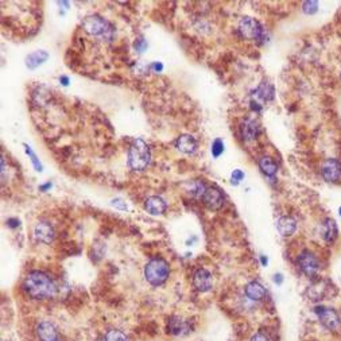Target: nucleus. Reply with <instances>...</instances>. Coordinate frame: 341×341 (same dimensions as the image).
Instances as JSON below:
<instances>
[{"instance_id":"obj_1","label":"nucleus","mask_w":341,"mask_h":341,"mask_svg":"<svg viewBox=\"0 0 341 341\" xmlns=\"http://www.w3.org/2000/svg\"><path fill=\"white\" fill-rule=\"evenodd\" d=\"M23 289L33 299L53 298L57 291L54 281L42 271H31L23 281Z\"/></svg>"},{"instance_id":"obj_2","label":"nucleus","mask_w":341,"mask_h":341,"mask_svg":"<svg viewBox=\"0 0 341 341\" xmlns=\"http://www.w3.org/2000/svg\"><path fill=\"white\" fill-rule=\"evenodd\" d=\"M170 267L163 258H152L144 267V278L152 286H160L167 281Z\"/></svg>"},{"instance_id":"obj_3","label":"nucleus","mask_w":341,"mask_h":341,"mask_svg":"<svg viewBox=\"0 0 341 341\" xmlns=\"http://www.w3.org/2000/svg\"><path fill=\"white\" fill-rule=\"evenodd\" d=\"M151 159V152L147 143L142 139L134 140L128 151V164L135 172H143Z\"/></svg>"},{"instance_id":"obj_4","label":"nucleus","mask_w":341,"mask_h":341,"mask_svg":"<svg viewBox=\"0 0 341 341\" xmlns=\"http://www.w3.org/2000/svg\"><path fill=\"white\" fill-rule=\"evenodd\" d=\"M82 29L92 37H99V38L112 39L114 37V27L110 22L106 21L104 18L99 15H89L82 21Z\"/></svg>"},{"instance_id":"obj_5","label":"nucleus","mask_w":341,"mask_h":341,"mask_svg":"<svg viewBox=\"0 0 341 341\" xmlns=\"http://www.w3.org/2000/svg\"><path fill=\"white\" fill-rule=\"evenodd\" d=\"M318 320L322 324V326H325L329 330H337L340 328L341 320L337 312L332 308H326V306H317L314 309Z\"/></svg>"},{"instance_id":"obj_6","label":"nucleus","mask_w":341,"mask_h":341,"mask_svg":"<svg viewBox=\"0 0 341 341\" xmlns=\"http://www.w3.org/2000/svg\"><path fill=\"white\" fill-rule=\"evenodd\" d=\"M239 33L241 37L249 41H255L262 37V26L261 23L251 17L243 18L239 23Z\"/></svg>"},{"instance_id":"obj_7","label":"nucleus","mask_w":341,"mask_h":341,"mask_svg":"<svg viewBox=\"0 0 341 341\" xmlns=\"http://www.w3.org/2000/svg\"><path fill=\"white\" fill-rule=\"evenodd\" d=\"M298 266L306 277H316L320 271V263L316 255L310 251H303L298 257Z\"/></svg>"},{"instance_id":"obj_8","label":"nucleus","mask_w":341,"mask_h":341,"mask_svg":"<svg viewBox=\"0 0 341 341\" xmlns=\"http://www.w3.org/2000/svg\"><path fill=\"white\" fill-rule=\"evenodd\" d=\"M321 173L325 181L338 182L341 180V163L337 159L329 158L322 163Z\"/></svg>"},{"instance_id":"obj_9","label":"nucleus","mask_w":341,"mask_h":341,"mask_svg":"<svg viewBox=\"0 0 341 341\" xmlns=\"http://www.w3.org/2000/svg\"><path fill=\"white\" fill-rule=\"evenodd\" d=\"M202 202L209 211H217V209L223 207L224 196L216 188H207L205 193L202 196Z\"/></svg>"},{"instance_id":"obj_10","label":"nucleus","mask_w":341,"mask_h":341,"mask_svg":"<svg viewBox=\"0 0 341 341\" xmlns=\"http://www.w3.org/2000/svg\"><path fill=\"white\" fill-rule=\"evenodd\" d=\"M193 285L201 293H207V291L212 290V287H213L212 274L208 270L198 269L193 275Z\"/></svg>"},{"instance_id":"obj_11","label":"nucleus","mask_w":341,"mask_h":341,"mask_svg":"<svg viewBox=\"0 0 341 341\" xmlns=\"http://www.w3.org/2000/svg\"><path fill=\"white\" fill-rule=\"evenodd\" d=\"M35 333L39 341H59V334L57 329L49 321H42L37 325Z\"/></svg>"},{"instance_id":"obj_12","label":"nucleus","mask_w":341,"mask_h":341,"mask_svg":"<svg viewBox=\"0 0 341 341\" xmlns=\"http://www.w3.org/2000/svg\"><path fill=\"white\" fill-rule=\"evenodd\" d=\"M34 236L43 244H50L51 241L54 240V229L47 221H39L34 227Z\"/></svg>"},{"instance_id":"obj_13","label":"nucleus","mask_w":341,"mask_h":341,"mask_svg":"<svg viewBox=\"0 0 341 341\" xmlns=\"http://www.w3.org/2000/svg\"><path fill=\"white\" fill-rule=\"evenodd\" d=\"M144 208H146V211L152 216H159L163 215L164 211H166V202L162 200L158 196H151V197H148L144 202Z\"/></svg>"},{"instance_id":"obj_14","label":"nucleus","mask_w":341,"mask_h":341,"mask_svg":"<svg viewBox=\"0 0 341 341\" xmlns=\"http://www.w3.org/2000/svg\"><path fill=\"white\" fill-rule=\"evenodd\" d=\"M321 236L326 243H333L337 239L338 235V229H337V224L333 219L324 220V223L321 224Z\"/></svg>"},{"instance_id":"obj_15","label":"nucleus","mask_w":341,"mask_h":341,"mask_svg":"<svg viewBox=\"0 0 341 341\" xmlns=\"http://www.w3.org/2000/svg\"><path fill=\"white\" fill-rule=\"evenodd\" d=\"M176 147L185 154H193L197 150V140L194 139V136L192 135H182L178 138Z\"/></svg>"},{"instance_id":"obj_16","label":"nucleus","mask_w":341,"mask_h":341,"mask_svg":"<svg viewBox=\"0 0 341 341\" xmlns=\"http://www.w3.org/2000/svg\"><path fill=\"white\" fill-rule=\"evenodd\" d=\"M277 228L282 236H291L297 229V221L291 216H282L277 223Z\"/></svg>"},{"instance_id":"obj_17","label":"nucleus","mask_w":341,"mask_h":341,"mask_svg":"<svg viewBox=\"0 0 341 341\" xmlns=\"http://www.w3.org/2000/svg\"><path fill=\"white\" fill-rule=\"evenodd\" d=\"M266 289L258 281H252L245 286V295L252 301H262L266 297Z\"/></svg>"},{"instance_id":"obj_18","label":"nucleus","mask_w":341,"mask_h":341,"mask_svg":"<svg viewBox=\"0 0 341 341\" xmlns=\"http://www.w3.org/2000/svg\"><path fill=\"white\" fill-rule=\"evenodd\" d=\"M240 130L243 139L247 140V142L255 139L258 136V134H259V126H258L253 120H249V119H247V120H244V122L241 123Z\"/></svg>"},{"instance_id":"obj_19","label":"nucleus","mask_w":341,"mask_h":341,"mask_svg":"<svg viewBox=\"0 0 341 341\" xmlns=\"http://www.w3.org/2000/svg\"><path fill=\"white\" fill-rule=\"evenodd\" d=\"M49 58V54H47V51L45 50H37L31 53V54L27 55V58H26V66L34 70L35 67H38L39 65H42L46 59Z\"/></svg>"},{"instance_id":"obj_20","label":"nucleus","mask_w":341,"mask_h":341,"mask_svg":"<svg viewBox=\"0 0 341 341\" xmlns=\"http://www.w3.org/2000/svg\"><path fill=\"white\" fill-rule=\"evenodd\" d=\"M259 167L269 177H273L278 172V166L273 160V158H270V156H262L261 160H259Z\"/></svg>"},{"instance_id":"obj_21","label":"nucleus","mask_w":341,"mask_h":341,"mask_svg":"<svg viewBox=\"0 0 341 341\" xmlns=\"http://www.w3.org/2000/svg\"><path fill=\"white\" fill-rule=\"evenodd\" d=\"M205 185H204V182L198 181V180H194V181H190L186 184V192L192 196V197L196 198H202L204 193H205Z\"/></svg>"},{"instance_id":"obj_22","label":"nucleus","mask_w":341,"mask_h":341,"mask_svg":"<svg viewBox=\"0 0 341 341\" xmlns=\"http://www.w3.org/2000/svg\"><path fill=\"white\" fill-rule=\"evenodd\" d=\"M189 325L186 324L185 321H182L181 318L173 317L168 320V330L173 333V334H182L184 330H188Z\"/></svg>"},{"instance_id":"obj_23","label":"nucleus","mask_w":341,"mask_h":341,"mask_svg":"<svg viewBox=\"0 0 341 341\" xmlns=\"http://www.w3.org/2000/svg\"><path fill=\"white\" fill-rule=\"evenodd\" d=\"M104 341H128V337L126 336V333H123L122 330L118 329H110L108 332L104 334Z\"/></svg>"},{"instance_id":"obj_24","label":"nucleus","mask_w":341,"mask_h":341,"mask_svg":"<svg viewBox=\"0 0 341 341\" xmlns=\"http://www.w3.org/2000/svg\"><path fill=\"white\" fill-rule=\"evenodd\" d=\"M23 147H25V151L26 154L30 156V159H31V162H33L34 164V168L37 170V172H42V164H41V162H39V159L37 158V155H35V152L31 150V147H30L29 144H23Z\"/></svg>"},{"instance_id":"obj_25","label":"nucleus","mask_w":341,"mask_h":341,"mask_svg":"<svg viewBox=\"0 0 341 341\" xmlns=\"http://www.w3.org/2000/svg\"><path fill=\"white\" fill-rule=\"evenodd\" d=\"M302 10L305 14L312 15V14L317 13V10H318V3H317V2H313V0H310V2H303Z\"/></svg>"},{"instance_id":"obj_26","label":"nucleus","mask_w":341,"mask_h":341,"mask_svg":"<svg viewBox=\"0 0 341 341\" xmlns=\"http://www.w3.org/2000/svg\"><path fill=\"white\" fill-rule=\"evenodd\" d=\"M224 151V143L221 139H216L212 144V155L215 156V158H219Z\"/></svg>"},{"instance_id":"obj_27","label":"nucleus","mask_w":341,"mask_h":341,"mask_svg":"<svg viewBox=\"0 0 341 341\" xmlns=\"http://www.w3.org/2000/svg\"><path fill=\"white\" fill-rule=\"evenodd\" d=\"M241 180H244V173L241 172V170H233V173H232V184H235L237 185Z\"/></svg>"},{"instance_id":"obj_28","label":"nucleus","mask_w":341,"mask_h":341,"mask_svg":"<svg viewBox=\"0 0 341 341\" xmlns=\"http://www.w3.org/2000/svg\"><path fill=\"white\" fill-rule=\"evenodd\" d=\"M134 46H135V49H136V51L143 53V51L147 49V42H146L143 38H138L136 41H135Z\"/></svg>"},{"instance_id":"obj_29","label":"nucleus","mask_w":341,"mask_h":341,"mask_svg":"<svg viewBox=\"0 0 341 341\" xmlns=\"http://www.w3.org/2000/svg\"><path fill=\"white\" fill-rule=\"evenodd\" d=\"M249 341H270V338L266 333L258 332V333H255L252 337H251V340Z\"/></svg>"},{"instance_id":"obj_30","label":"nucleus","mask_w":341,"mask_h":341,"mask_svg":"<svg viewBox=\"0 0 341 341\" xmlns=\"http://www.w3.org/2000/svg\"><path fill=\"white\" fill-rule=\"evenodd\" d=\"M112 205H114V207H116V208H119V209H122V211H126V209H127L126 204H124L122 200H119V198H116V200H114V201H112Z\"/></svg>"},{"instance_id":"obj_31","label":"nucleus","mask_w":341,"mask_h":341,"mask_svg":"<svg viewBox=\"0 0 341 341\" xmlns=\"http://www.w3.org/2000/svg\"><path fill=\"white\" fill-rule=\"evenodd\" d=\"M7 225H9L10 228H18L21 225V221L18 219H9L7 220Z\"/></svg>"},{"instance_id":"obj_32","label":"nucleus","mask_w":341,"mask_h":341,"mask_svg":"<svg viewBox=\"0 0 341 341\" xmlns=\"http://www.w3.org/2000/svg\"><path fill=\"white\" fill-rule=\"evenodd\" d=\"M151 67L155 70V72H162V70H163V65L160 62H154L151 65Z\"/></svg>"},{"instance_id":"obj_33","label":"nucleus","mask_w":341,"mask_h":341,"mask_svg":"<svg viewBox=\"0 0 341 341\" xmlns=\"http://www.w3.org/2000/svg\"><path fill=\"white\" fill-rule=\"evenodd\" d=\"M274 282L277 283V285H282V282H283L282 274H275L274 275Z\"/></svg>"},{"instance_id":"obj_34","label":"nucleus","mask_w":341,"mask_h":341,"mask_svg":"<svg viewBox=\"0 0 341 341\" xmlns=\"http://www.w3.org/2000/svg\"><path fill=\"white\" fill-rule=\"evenodd\" d=\"M59 82H61V84H62V85H65V87H66V85L69 84V78H67L66 76L59 77Z\"/></svg>"},{"instance_id":"obj_35","label":"nucleus","mask_w":341,"mask_h":341,"mask_svg":"<svg viewBox=\"0 0 341 341\" xmlns=\"http://www.w3.org/2000/svg\"><path fill=\"white\" fill-rule=\"evenodd\" d=\"M50 188H51V184H50V182H47V184H45V185L41 186V188H39V189L42 190V192H46V190H47V189H50Z\"/></svg>"},{"instance_id":"obj_36","label":"nucleus","mask_w":341,"mask_h":341,"mask_svg":"<svg viewBox=\"0 0 341 341\" xmlns=\"http://www.w3.org/2000/svg\"><path fill=\"white\" fill-rule=\"evenodd\" d=\"M261 262H262V265H263L266 267V266H267V262H269V261H267V258L261 257Z\"/></svg>"},{"instance_id":"obj_37","label":"nucleus","mask_w":341,"mask_h":341,"mask_svg":"<svg viewBox=\"0 0 341 341\" xmlns=\"http://www.w3.org/2000/svg\"><path fill=\"white\" fill-rule=\"evenodd\" d=\"M338 213H340V216H341V208H340V209H338Z\"/></svg>"}]
</instances>
